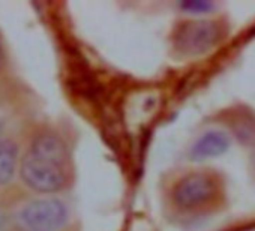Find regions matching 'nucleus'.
I'll use <instances>...</instances> for the list:
<instances>
[{"instance_id":"obj_1","label":"nucleus","mask_w":255,"mask_h":231,"mask_svg":"<svg viewBox=\"0 0 255 231\" xmlns=\"http://www.w3.org/2000/svg\"><path fill=\"white\" fill-rule=\"evenodd\" d=\"M66 222L68 209L57 198L33 200L15 215L18 231H60Z\"/></svg>"},{"instance_id":"obj_2","label":"nucleus","mask_w":255,"mask_h":231,"mask_svg":"<svg viewBox=\"0 0 255 231\" xmlns=\"http://www.w3.org/2000/svg\"><path fill=\"white\" fill-rule=\"evenodd\" d=\"M219 36V24L215 21H186L174 33V48L182 56H201L216 45Z\"/></svg>"},{"instance_id":"obj_3","label":"nucleus","mask_w":255,"mask_h":231,"mask_svg":"<svg viewBox=\"0 0 255 231\" xmlns=\"http://www.w3.org/2000/svg\"><path fill=\"white\" fill-rule=\"evenodd\" d=\"M20 174L23 182L30 189L44 194L56 192L65 185V173L62 165L38 158L30 152L21 161Z\"/></svg>"},{"instance_id":"obj_4","label":"nucleus","mask_w":255,"mask_h":231,"mask_svg":"<svg viewBox=\"0 0 255 231\" xmlns=\"http://www.w3.org/2000/svg\"><path fill=\"white\" fill-rule=\"evenodd\" d=\"M216 192V183L210 174L192 173L182 177L173 189V201L182 209H195L207 204Z\"/></svg>"},{"instance_id":"obj_5","label":"nucleus","mask_w":255,"mask_h":231,"mask_svg":"<svg viewBox=\"0 0 255 231\" xmlns=\"http://www.w3.org/2000/svg\"><path fill=\"white\" fill-rule=\"evenodd\" d=\"M230 147V138L222 131H207L194 144L191 156L194 161L216 158L225 153Z\"/></svg>"},{"instance_id":"obj_6","label":"nucleus","mask_w":255,"mask_h":231,"mask_svg":"<svg viewBox=\"0 0 255 231\" xmlns=\"http://www.w3.org/2000/svg\"><path fill=\"white\" fill-rule=\"evenodd\" d=\"M29 152L32 155L38 156V158H42L45 161L54 162V164L62 165V167H63V164L66 161V156H68L65 143L57 135H53V134H41V135H38L32 141V146H30Z\"/></svg>"},{"instance_id":"obj_7","label":"nucleus","mask_w":255,"mask_h":231,"mask_svg":"<svg viewBox=\"0 0 255 231\" xmlns=\"http://www.w3.org/2000/svg\"><path fill=\"white\" fill-rule=\"evenodd\" d=\"M18 164V147L11 140L0 141V185H8L15 176Z\"/></svg>"},{"instance_id":"obj_8","label":"nucleus","mask_w":255,"mask_h":231,"mask_svg":"<svg viewBox=\"0 0 255 231\" xmlns=\"http://www.w3.org/2000/svg\"><path fill=\"white\" fill-rule=\"evenodd\" d=\"M180 8L186 12L191 14H201V12H209L213 9L212 2H201V0H189V2L180 3Z\"/></svg>"},{"instance_id":"obj_9","label":"nucleus","mask_w":255,"mask_h":231,"mask_svg":"<svg viewBox=\"0 0 255 231\" xmlns=\"http://www.w3.org/2000/svg\"><path fill=\"white\" fill-rule=\"evenodd\" d=\"M8 225H9V216L3 209H0V231H5Z\"/></svg>"},{"instance_id":"obj_10","label":"nucleus","mask_w":255,"mask_h":231,"mask_svg":"<svg viewBox=\"0 0 255 231\" xmlns=\"http://www.w3.org/2000/svg\"><path fill=\"white\" fill-rule=\"evenodd\" d=\"M2 62H3V53H2V47H0V66H2Z\"/></svg>"},{"instance_id":"obj_11","label":"nucleus","mask_w":255,"mask_h":231,"mask_svg":"<svg viewBox=\"0 0 255 231\" xmlns=\"http://www.w3.org/2000/svg\"><path fill=\"white\" fill-rule=\"evenodd\" d=\"M2 132H3V122L0 120V137H2ZM0 141H2V140H0Z\"/></svg>"}]
</instances>
